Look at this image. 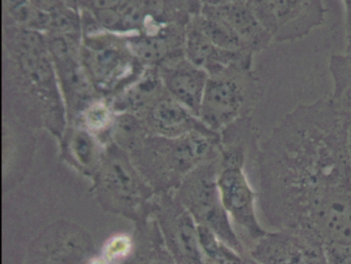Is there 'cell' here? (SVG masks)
<instances>
[{"mask_svg":"<svg viewBox=\"0 0 351 264\" xmlns=\"http://www.w3.org/2000/svg\"><path fill=\"white\" fill-rule=\"evenodd\" d=\"M87 56L90 77H92L94 83L100 87L108 88L116 81H120L121 77H125V71L130 65L126 56L119 49L112 47H99L92 53L89 52Z\"/></svg>","mask_w":351,"mask_h":264,"instance_id":"16","label":"cell"},{"mask_svg":"<svg viewBox=\"0 0 351 264\" xmlns=\"http://www.w3.org/2000/svg\"><path fill=\"white\" fill-rule=\"evenodd\" d=\"M64 159L84 175L93 177L99 166L104 145L101 141L83 127H75L65 132L62 139Z\"/></svg>","mask_w":351,"mask_h":264,"instance_id":"14","label":"cell"},{"mask_svg":"<svg viewBox=\"0 0 351 264\" xmlns=\"http://www.w3.org/2000/svg\"><path fill=\"white\" fill-rule=\"evenodd\" d=\"M219 133L195 131L178 138L147 136L129 153L135 167L155 194L176 192L197 167L221 155Z\"/></svg>","mask_w":351,"mask_h":264,"instance_id":"2","label":"cell"},{"mask_svg":"<svg viewBox=\"0 0 351 264\" xmlns=\"http://www.w3.org/2000/svg\"><path fill=\"white\" fill-rule=\"evenodd\" d=\"M351 116L330 97L285 114L254 159L267 230L351 243Z\"/></svg>","mask_w":351,"mask_h":264,"instance_id":"1","label":"cell"},{"mask_svg":"<svg viewBox=\"0 0 351 264\" xmlns=\"http://www.w3.org/2000/svg\"><path fill=\"white\" fill-rule=\"evenodd\" d=\"M133 241L134 250L125 264H176L152 215L136 222Z\"/></svg>","mask_w":351,"mask_h":264,"instance_id":"15","label":"cell"},{"mask_svg":"<svg viewBox=\"0 0 351 264\" xmlns=\"http://www.w3.org/2000/svg\"><path fill=\"white\" fill-rule=\"evenodd\" d=\"M261 97L260 79L252 69L231 67L209 77L199 120L221 134L240 118L250 116Z\"/></svg>","mask_w":351,"mask_h":264,"instance_id":"4","label":"cell"},{"mask_svg":"<svg viewBox=\"0 0 351 264\" xmlns=\"http://www.w3.org/2000/svg\"><path fill=\"white\" fill-rule=\"evenodd\" d=\"M248 254L258 264H328L322 243L291 231H267Z\"/></svg>","mask_w":351,"mask_h":264,"instance_id":"10","label":"cell"},{"mask_svg":"<svg viewBox=\"0 0 351 264\" xmlns=\"http://www.w3.org/2000/svg\"><path fill=\"white\" fill-rule=\"evenodd\" d=\"M247 5L278 44L303 40L326 20L324 0H248Z\"/></svg>","mask_w":351,"mask_h":264,"instance_id":"6","label":"cell"},{"mask_svg":"<svg viewBox=\"0 0 351 264\" xmlns=\"http://www.w3.org/2000/svg\"><path fill=\"white\" fill-rule=\"evenodd\" d=\"M80 118V127L95 135L101 143H104L102 138H106V143L110 142V131L116 118L110 106L104 102L92 101L84 108Z\"/></svg>","mask_w":351,"mask_h":264,"instance_id":"21","label":"cell"},{"mask_svg":"<svg viewBox=\"0 0 351 264\" xmlns=\"http://www.w3.org/2000/svg\"><path fill=\"white\" fill-rule=\"evenodd\" d=\"M219 169V157L199 166L182 180L174 196L194 217L197 224L210 229L236 251L248 254L221 202L217 185Z\"/></svg>","mask_w":351,"mask_h":264,"instance_id":"5","label":"cell"},{"mask_svg":"<svg viewBox=\"0 0 351 264\" xmlns=\"http://www.w3.org/2000/svg\"><path fill=\"white\" fill-rule=\"evenodd\" d=\"M342 55L348 62L351 63V34L346 36V44Z\"/></svg>","mask_w":351,"mask_h":264,"instance_id":"28","label":"cell"},{"mask_svg":"<svg viewBox=\"0 0 351 264\" xmlns=\"http://www.w3.org/2000/svg\"><path fill=\"white\" fill-rule=\"evenodd\" d=\"M159 75L169 95L199 118L208 73L194 66L184 57V60L162 65Z\"/></svg>","mask_w":351,"mask_h":264,"instance_id":"11","label":"cell"},{"mask_svg":"<svg viewBox=\"0 0 351 264\" xmlns=\"http://www.w3.org/2000/svg\"><path fill=\"white\" fill-rule=\"evenodd\" d=\"M134 241L124 235H114L106 241L101 255L108 264H125L132 255Z\"/></svg>","mask_w":351,"mask_h":264,"instance_id":"23","label":"cell"},{"mask_svg":"<svg viewBox=\"0 0 351 264\" xmlns=\"http://www.w3.org/2000/svg\"><path fill=\"white\" fill-rule=\"evenodd\" d=\"M328 264H351V243L324 246Z\"/></svg>","mask_w":351,"mask_h":264,"instance_id":"24","label":"cell"},{"mask_svg":"<svg viewBox=\"0 0 351 264\" xmlns=\"http://www.w3.org/2000/svg\"><path fill=\"white\" fill-rule=\"evenodd\" d=\"M147 127L131 112H122L114 118L110 141L131 153L147 138Z\"/></svg>","mask_w":351,"mask_h":264,"instance_id":"18","label":"cell"},{"mask_svg":"<svg viewBox=\"0 0 351 264\" xmlns=\"http://www.w3.org/2000/svg\"><path fill=\"white\" fill-rule=\"evenodd\" d=\"M204 264H258L250 254H242L223 243L213 231L198 225Z\"/></svg>","mask_w":351,"mask_h":264,"instance_id":"17","label":"cell"},{"mask_svg":"<svg viewBox=\"0 0 351 264\" xmlns=\"http://www.w3.org/2000/svg\"><path fill=\"white\" fill-rule=\"evenodd\" d=\"M164 241L176 264H204L198 224L174 192L155 194L151 202Z\"/></svg>","mask_w":351,"mask_h":264,"instance_id":"8","label":"cell"},{"mask_svg":"<svg viewBox=\"0 0 351 264\" xmlns=\"http://www.w3.org/2000/svg\"><path fill=\"white\" fill-rule=\"evenodd\" d=\"M95 256V243L89 231L59 220L30 241L24 264H88Z\"/></svg>","mask_w":351,"mask_h":264,"instance_id":"7","label":"cell"},{"mask_svg":"<svg viewBox=\"0 0 351 264\" xmlns=\"http://www.w3.org/2000/svg\"><path fill=\"white\" fill-rule=\"evenodd\" d=\"M207 5L233 29L248 52L258 54L272 44L270 34L258 21L247 3Z\"/></svg>","mask_w":351,"mask_h":264,"instance_id":"13","label":"cell"},{"mask_svg":"<svg viewBox=\"0 0 351 264\" xmlns=\"http://www.w3.org/2000/svg\"><path fill=\"white\" fill-rule=\"evenodd\" d=\"M145 124L153 135L166 138H178L195 131L210 130L171 96L160 98L149 106Z\"/></svg>","mask_w":351,"mask_h":264,"instance_id":"12","label":"cell"},{"mask_svg":"<svg viewBox=\"0 0 351 264\" xmlns=\"http://www.w3.org/2000/svg\"><path fill=\"white\" fill-rule=\"evenodd\" d=\"M128 0H92L96 13L108 11H121Z\"/></svg>","mask_w":351,"mask_h":264,"instance_id":"25","label":"cell"},{"mask_svg":"<svg viewBox=\"0 0 351 264\" xmlns=\"http://www.w3.org/2000/svg\"><path fill=\"white\" fill-rule=\"evenodd\" d=\"M332 81V101L351 116V63L343 55H332L328 62Z\"/></svg>","mask_w":351,"mask_h":264,"instance_id":"20","label":"cell"},{"mask_svg":"<svg viewBox=\"0 0 351 264\" xmlns=\"http://www.w3.org/2000/svg\"><path fill=\"white\" fill-rule=\"evenodd\" d=\"M205 5H228V3H247L248 0H205Z\"/></svg>","mask_w":351,"mask_h":264,"instance_id":"27","label":"cell"},{"mask_svg":"<svg viewBox=\"0 0 351 264\" xmlns=\"http://www.w3.org/2000/svg\"><path fill=\"white\" fill-rule=\"evenodd\" d=\"M3 5L8 15L23 29L48 31L51 13L36 7L32 0H3Z\"/></svg>","mask_w":351,"mask_h":264,"instance_id":"19","label":"cell"},{"mask_svg":"<svg viewBox=\"0 0 351 264\" xmlns=\"http://www.w3.org/2000/svg\"><path fill=\"white\" fill-rule=\"evenodd\" d=\"M128 50L139 61L152 64L165 60L169 48L166 38L156 34L131 38L128 42Z\"/></svg>","mask_w":351,"mask_h":264,"instance_id":"22","label":"cell"},{"mask_svg":"<svg viewBox=\"0 0 351 264\" xmlns=\"http://www.w3.org/2000/svg\"><path fill=\"white\" fill-rule=\"evenodd\" d=\"M92 181L96 200L106 212L135 223L151 215L155 192L135 167L130 155L112 141L104 145Z\"/></svg>","mask_w":351,"mask_h":264,"instance_id":"3","label":"cell"},{"mask_svg":"<svg viewBox=\"0 0 351 264\" xmlns=\"http://www.w3.org/2000/svg\"><path fill=\"white\" fill-rule=\"evenodd\" d=\"M350 142H351V132H350Z\"/></svg>","mask_w":351,"mask_h":264,"instance_id":"29","label":"cell"},{"mask_svg":"<svg viewBox=\"0 0 351 264\" xmlns=\"http://www.w3.org/2000/svg\"><path fill=\"white\" fill-rule=\"evenodd\" d=\"M345 8V31L346 36L351 34V0H342Z\"/></svg>","mask_w":351,"mask_h":264,"instance_id":"26","label":"cell"},{"mask_svg":"<svg viewBox=\"0 0 351 264\" xmlns=\"http://www.w3.org/2000/svg\"><path fill=\"white\" fill-rule=\"evenodd\" d=\"M17 61L24 79L30 85L53 106L66 111L48 42L40 32L23 29L18 36Z\"/></svg>","mask_w":351,"mask_h":264,"instance_id":"9","label":"cell"}]
</instances>
